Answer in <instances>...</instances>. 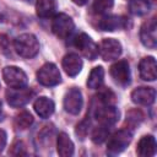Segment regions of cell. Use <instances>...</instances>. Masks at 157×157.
I'll use <instances>...</instances> for the list:
<instances>
[{
    "instance_id": "1",
    "label": "cell",
    "mask_w": 157,
    "mask_h": 157,
    "mask_svg": "<svg viewBox=\"0 0 157 157\" xmlns=\"http://www.w3.org/2000/svg\"><path fill=\"white\" fill-rule=\"evenodd\" d=\"M13 47L16 53L26 59H31L33 56H36L39 52V43L38 39L36 38L34 34L32 33H23L20 34L15 42H13Z\"/></svg>"
},
{
    "instance_id": "2",
    "label": "cell",
    "mask_w": 157,
    "mask_h": 157,
    "mask_svg": "<svg viewBox=\"0 0 157 157\" xmlns=\"http://www.w3.org/2000/svg\"><path fill=\"white\" fill-rule=\"evenodd\" d=\"M131 140H132V132L129 129H120L109 137L107 151L112 155L120 153L129 146Z\"/></svg>"
},
{
    "instance_id": "3",
    "label": "cell",
    "mask_w": 157,
    "mask_h": 157,
    "mask_svg": "<svg viewBox=\"0 0 157 157\" xmlns=\"http://www.w3.org/2000/svg\"><path fill=\"white\" fill-rule=\"evenodd\" d=\"M37 80L40 85L50 87V86H56L58 83L61 82V75L55 64L47 63L37 71Z\"/></svg>"
},
{
    "instance_id": "4",
    "label": "cell",
    "mask_w": 157,
    "mask_h": 157,
    "mask_svg": "<svg viewBox=\"0 0 157 157\" xmlns=\"http://www.w3.org/2000/svg\"><path fill=\"white\" fill-rule=\"evenodd\" d=\"M74 21L66 13H58L54 16L52 22V31L58 38L66 39L74 32Z\"/></svg>"
},
{
    "instance_id": "5",
    "label": "cell",
    "mask_w": 157,
    "mask_h": 157,
    "mask_svg": "<svg viewBox=\"0 0 157 157\" xmlns=\"http://www.w3.org/2000/svg\"><path fill=\"white\" fill-rule=\"evenodd\" d=\"M2 77L6 85L11 88H22L27 86L28 78L23 70L17 66H6L2 69Z\"/></svg>"
},
{
    "instance_id": "6",
    "label": "cell",
    "mask_w": 157,
    "mask_h": 157,
    "mask_svg": "<svg viewBox=\"0 0 157 157\" xmlns=\"http://www.w3.org/2000/svg\"><path fill=\"white\" fill-rule=\"evenodd\" d=\"M74 45L81 52V54L90 59V60H96L98 56V45L91 39V37L86 33H80L75 37L74 39Z\"/></svg>"
},
{
    "instance_id": "7",
    "label": "cell",
    "mask_w": 157,
    "mask_h": 157,
    "mask_svg": "<svg viewBox=\"0 0 157 157\" xmlns=\"http://www.w3.org/2000/svg\"><path fill=\"white\" fill-rule=\"evenodd\" d=\"M34 96V92L31 88L22 87V88H10L6 91L7 103L13 108H20L26 105Z\"/></svg>"
},
{
    "instance_id": "8",
    "label": "cell",
    "mask_w": 157,
    "mask_h": 157,
    "mask_svg": "<svg viewBox=\"0 0 157 157\" xmlns=\"http://www.w3.org/2000/svg\"><path fill=\"white\" fill-rule=\"evenodd\" d=\"M94 118L101 125L110 128L119 120V110L113 104H103L94 110Z\"/></svg>"
},
{
    "instance_id": "9",
    "label": "cell",
    "mask_w": 157,
    "mask_h": 157,
    "mask_svg": "<svg viewBox=\"0 0 157 157\" xmlns=\"http://www.w3.org/2000/svg\"><path fill=\"white\" fill-rule=\"evenodd\" d=\"M140 39H141V43L146 48H150V49L156 48V45H157V25H156L155 17L144 22V25L140 28Z\"/></svg>"
},
{
    "instance_id": "10",
    "label": "cell",
    "mask_w": 157,
    "mask_h": 157,
    "mask_svg": "<svg viewBox=\"0 0 157 157\" xmlns=\"http://www.w3.org/2000/svg\"><path fill=\"white\" fill-rule=\"evenodd\" d=\"M98 52L103 60H115L121 54V44L114 38H104L99 44Z\"/></svg>"
},
{
    "instance_id": "11",
    "label": "cell",
    "mask_w": 157,
    "mask_h": 157,
    "mask_svg": "<svg viewBox=\"0 0 157 157\" xmlns=\"http://www.w3.org/2000/svg\"><path fill=\"white\" fill-rule=\"evenodd\" d=\"M83 104V98H82V93L78 88L72 87L70 88L65 96H64V108L67 113L70 114H78L81 112Z\"/></svg>"
},
{
    "instance_id": "12",
    "label": "cell",
    "mask_w": 157,
    "mask_h": 157,
    "mask_svg": "<svg viewBox=\"0 0 157 157\" xmlns=\"http://www.w3.org/2000/svg\"><path fill=\"white\" fill-rule=\"evenodd\" d=\"M110 76L120 86H128L130 83V67L126 60H118L110 66Z\"/></svg>"
},
{
    "instance_id": "13",
    "label": "cell",
    "mask_w": 157,
    "mask_h": 157,
    "mask_svg": "<svg viewBox=\"0 0 157 157\" xmlns=\"http://www.w3.org/2000/svg\"><path fill=\"white\" fill-rule=\"evenodd\" d=\"M156 99V91L152 87H137L131 92V101L139 105H151Z\"/></svg>"
},
{
    "instance_id": "14",
    "label": "cell",
    "mask_w": 157,
    "mask_h": 157,
    "mask_svg": "<svg viewBox=\"0 0 157 157\" xmlns=\"http://www.w3.org/2000/svg\"><path fill=\"white\" fill-rule=\"evenodd\" d=\"M126 18L123 16H117V15H108L104 16L99 20L98 22V28L101 31H117V29H123L126 27Z\"/></svg>"
},
{
    "instance_id": "15",
    "label": "cell",
    "mask_w": 157,
    "mask_h": 157,
    "mask_svg": "<svg viewBox=\"0 0 157 157\" xmlns=\"http://www.w3.org/2000/svg\"><path fill=\"white\" fill-rule=\"evenodd\" d=\"M139 72L142 80L155 81L157 77V64L153 56H146L141 59L139 64Z\"/></svg>"
},
{
    "instance_id": "16",
    "label": "cell",
    "mask_w": 157,
    "mask_h": 157,
    "mask_svg": "<svg viewBox=\"0 0 157 157\" xmlns=\"http://www.w3.org/2000/svg\"><path fill=\"white\" fill-rule=\"evenodd\" d=\"M61 65H63L64 71H65L69 76L74 77V76H76V75L81 71V69H82V59H81L77 54H75V53H69V54H66V55L63 58Z\"/></svg>"
},
{
    "instance_id": "17",
    "label": "cell",
    "mask_w": 157,
    "mask_h": 157,
    "mask_svg": "<svg viewBox=\"0 0 157 157\" xmlns=\"http://www.w3.org/2000/svg\"><path fill=\"white\" fill-rule=\"evenodd\" d=\"M33 108H34L36 113L40 118L47 119V118H49L54 113L55 105H54V102L50 98H48V97H39V98L36 99V102L33 104Z\"/></svg>"
},
{
    "instance_id": "18",
    "label": "cell",
    "mask_w": 157,
    "mask_h": 157,
    "mask_svg": "<svg viewBox=\"0 0 157 157\" xmlns=\"http://www.w3.org/2000/svg\"><path fill=\"white\" fill-rule=\"evenodd\" d=\"M136 152L141 157H151L156 153V140L152 135L142 136L137 144Z\"/></svg>"
},
{
    "instance_id": "19",
    "label": "cell",
    "mask_w": 157,
    "mask_h": 157,
    "mask_svg": "<svg viewBox=\"0 0 157 157\" xmlns=\"http://www.w3.org/2000/svg\"><path fill=\"white\" fill-rule=\"evenodd\" d=\"M56 150L61 157H69L74 155V144L66 132H60L58 135Z\"/></svg>"
},
{
    "instance_id": "20",
    "label": "cell",
    "mask_w": 157,
    "mask_h": 157,
    "mask_svg": "<svg viewBox=\"0 0 157 157\" xmlns=\"http://www.w3.org/2000/svg\"><path fill=\"white\" fill-rule=\"evenodd\" d=\"M56 10V0H37L36 12L40 18L50 17Z\"/></svg>"
},
{
    "instance_id": "21",
    "label": "cell",
    "mask_w": 157,
    "mask_h": 157,
    "mask_svg": "<svg viewBox=\"0 0 157 157\" xmlns=\"http://www.w3.org/2000/svg\"><path fill=\"white\" fill-rule=\"evenodd\" d=\"M104 80V70L102 66H96L91 70L88 78H87V86L92 90H98L103 85Z\"/></svg>"
},
{
    "instance_id": "22",
    "label": "cell",
    "mask_w": 157,
    "mask_h": 157,
    "mask_svg": "<svg viewBox=\"0 0 157 157\" xmlns=\"http://www.w3.org/2000/svg\"><path fill=\"white\" fill-rule=\"evenodd\" d=\"M129 11L135 16L146 15L150 11V2L148 0H130Z\"/></svg>"
},
{
    "instance_id": "23",
    "label": "cell",
    "mask_w": 157,
    "mask_h": 157,
    "mask_svg": "<svg viewBox=\"0 0 157 157\" xmlns=\"http://www.w3.org/2000/svg\"><path fill=\"white\" fill-rule=\"evenodd\" d=\"M33 123V117L29 112L27 110H23L21 113H18L15 118V125L17 129H21V130H25V129H28Z\"/></svg>"
},
{
    "instance_id": "24",
    "label": "cell",
    "mask_w": 157,
    "mask_h": 157,
    "mask_svg": "<svg viewBox=\"0 0 157 157\" xmlns=\"http://www.w3.org/2000/svg\"><path fill=\"white\" fill-rule=\"evenodd\" d=\"M108 136H109V128L99 124V126L94 128L92 132V141L94 144H102L103 141L107 140Z\"/></svg>"
},
{
    "instance_id": "25",
    "label": "cell",
    "mask_w": 157,
    "mask_h": 157,
    "mask_svg": "<svg viewBox=\"0 0 157 157\" xmlns=\"http://www.w3.org/2000/svg\"><path fill=\"white\" fill-rule=\"evenodd\" d=\"M144 119V114L137 110V109H132L126 114V124L129 128H136Z\"/></svg>"
},
{
    "instance_id": "26",
    "label": "cell",
    "mask_w": 157,
    "mask_h": 157,
    "mask_svg": "<svg viewBox=\"0 0 157 157\" xmlns=\"http://www.w3.org/2000/svg\"><path fill=\"white\" fill-rule=\"evenodd\" d=\"M114 5V0H93L92 9L96 13H105Z\"/></svg>"
},
{
    "instance_id": "27",
    "label": "cell",
    "mask_w": 157,
    "mask_h": 157,
    "mask_svg": "<svg viewBox=\"0 0 157 157\" xmlns=\"http://www.w3.org/2000/svg\"><path fill=\"white\" fill-rule=\"evenodd\" d=\"M99 101L102 102V104H114L115 103V96L110 90H103L99 92L98 94Z\"/></svg>"
},
{
    "instance_id": "28",
    "label": "cell",
    "mask_w": 157,
    "mask_h": 157,
    "mask_svg": "<svg viewBox=\"0 0 157 157\" xmlns=\"http://www.w3.org/2000/svg\"><path fill=\"white\" fill-rule=\"evenodd\" d=\"M88 126H90V120L88 119H85L82 120L77 126H76V135L83 140L86 137V135L88 134Z\"/></svg>"
},
{
    "instance_id": "29",
    "label": "cell",
    "mask_w": 157,
    "mask_h": 157,
    "mask_svg": "<svg viewBox=\"0 0 157 157\" xmlns=\"http://www.w3.org/2000/svg\"><path fill=\"white\" fill-rule=\"evenodd\" d=\"M10 153L13 155V156H25V155H27L25 144H23L22 141H16V142L13 144V146H12Z\"/></svg>"
},
{
    "instance_id": "30",
    "label": "cell",
    "mask_w": 157,
    "mask_h": 157,
    "mask_svg": "<svg viewBox=\"0 0 157 157\" xmlns=\"http://www.w3.org/2000/svg\"><path fill=\"white\" fill-rule=\"evenodd\" d=\"M7 136H6V132L2 130V129H0V153L2 152V150L5 148V146H6V139Z\"/></svg>"
},
{
    "instance_id": "31",
    "label": "cell",
    "mask_w": 157,
    "mask_h": 157,
    "mask_svg": "<svg viewBox=\"0 0 157 157\" xmlns=\"http://www.w3.org/2000/svg\"><path fill=\"white\" fill-rule=\"evenodd\" d=\"M87 1H88V0H72V2H75V4H76V5H78V6L85 5Z\"/></svg>"
},
{
    "instance_id": "32",
    "label": "cell",
    "mask_w": 157,
    "mask_h": 157,
    "mask_svg": "<svg viewBox=\"0 0 157 157\" xmlns=\"http://www.w3.org/2000/svg\"><path fill=\"white\" fill-rule=\"evenodd\" d=\"M4 119V114H2V109H1V102H0V120Z\"/></svg>"
},
{
    "instance_id": "33",
    "label": "cell",
    "mask_w": 157,
    "mask_h": 157,
    "mask_svg": "<svg viewBox=\"0 0 157 157\" xmlns=\"http://www.w3.org/2000/svg\"><path fill=\"white\" fill-rule=\"evenodd\" d=\"M1 18H2V16H1V15H0V21H2V20H1Z\"/></svg>"
}]
</instances>
